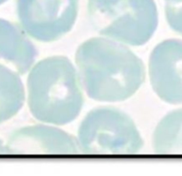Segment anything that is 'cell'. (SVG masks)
I'll use <instances>...</instances> for the list:
<instances>
[{
  "mask_svg": "<svg viewBox=\"0 0 182 176\" xmlns=\"http://www.w3.org/2000/svg\"><path fill=\"white\" fill-rule=\"evenodd\" d=\"M80 83L89 98L119 102L131 98L145 82V65L123 43L91 38L75 53Z\"/></svg>",
  "mask_w": 182,
  "mask_h": 176,
  "instance_id": "cell-1",
  "label": "cell"
},
{
  "mask_svg": "<svg viewBox=\"0 0 182 176\" xmlns=\"http://www.w3.org/2000/svg\"><path fill=\"white\" fill-rule=\"evenodd\" d=\"M82 86L77 70L64 56L44 58L30 69L27 101L37 120L57 126L77 118L84 105Z\"/></svg>",
  "mask_w": 182,
  "mask_h": 176,
  "instance_id": "cell-2",
  "label": "cell"
},
{
  "mask_svg": "<svg viewBox=\"0 0 182 176\" xmlns=\"http://www.w3.org/2000/svg\"><path fill=\"white\" fill-rule=\"evenodd\" d=\"M88 15L100 35L127 45H144L159 24L153 0H88Z\"/></svg>",
  "mask_w": 182,
  "mask_h": 176,
  "instance_id": "cell-3",
  "label": "cell"
},
{
  "mask_svg": "<svg viewBox=\"0 0 182 176\" xmlns=\"http://www.w3.org/2000/svg\"><path fill=\"white\" fill-rule=\"evenodd\" d=\"M77 135L79 150L89 155H129L144 146L133 119L112 106L91 110L80 123Z\"/></svg>",
  "mask_w": 182,
  "mask_h": 176,
  "instance_id": "cell-4",
  "label": "cell"
},
{
  "mask_svg": "<svg viewBox=\"0 0 182 176\" xmlns=\"http://www.w3.org/2000/svg\"><path fill=\"white\" fill-rule=\"evenodd\" d=\"M20 27L30 38L54 42L70 32L78 14V0H17Z\"/></svg>",
  "mask_w": 182,
  "mask_h": 176,
  "instance_id": "cell-5",
  "label": "cell"
},
{
  "mask_svg": "<svg viewBox=\"0 0 182 176\" xmlns=\"http://www.w3.org/2000/svg\"><path fill=\"white\" fill-rule=\"evenodd\" d=\"M149 78L161 100L182 104V40L168 39L153 48L149 58Z\"/></svg>",
  "mask_w": 182,
  "mask_h": 176,
  "instance_id": "cell-6",
  "label": "cell"
},
{
  "mask_svg": "<svg viewBox=\"0 0 182 176\" xmlns=\"http://www.w3.org/2000/svg\"><path fill=\"white\" fill-rule=\"evenodd\" d=\"M78 150L77 138L59 128L45 125L17 129L5 144V153L15 155H64Z\"/></svg>",
  "mask_w": 182,
  "mask_h": 176,
  "instance_id": "cell-7",
  "label": "cell"
},
{
  "mask_svg": "<svg viewBox=\"0 0 182 176\" xmlns=\"http://www.w3.org/2000/svg\"><path fill=\"white\" fill-rule=\"evenodd\" d=\"M37 48L20 25L0 18V59L11 63L19 74L33 67Z\"/></svg>",
  "mask_w": 182,
  "mask_h": 176,
  "instance_id": "cell-8",
  "label": "cell"
},
{
  "mask_svg": "<svg viewBox=\"0 0 182 176\" xmlns=\"http://www.w3.org/2000/svg\"><path fill=\"white\" fill-rule=\"evenodd\" d=\"M24 102L25 88L19 73L0 63V123L14 117Z\"/></svg>",
  "mask_w": 182,
  "mask_h": 176,
  "instance_id": "cell-9",
  "label": "cell"
},
{
  "mask_svg": "<svg viewBox=\"0 0 182 176\" xmlns=\"http://www.w3.org/2000/svg\"><path fill=\"white\" fill-rule=\"evenodd\" d=\"M157 153L182 155V108L167 113L157 123L152 136Z\"/></svg>",
  "mask_w": 182,
  "mask_h": 176,
  "instance_id": "cell-10",
  "label": "cell"
},
{
  "mask_svg": "<svg viewBox=\"0 0 182 176\" xmlns=\"http://www.w3.org/2000/svg\"><path fill=\"white\" fill-rule=\"evenodd\" d=\"M165 14L169 27L182 35V2H167L165 8Z\"/></svg>",
  "mask_w": 182,
  "mask_h": 176,
  "instance_id": "cell-11",
  "label": "cell"
},
{
  "mask_svg": "<svg viewBox=\"0 0 182 176\" xmlns=\"http://www.w3.org/2000/svg\"><path fill=\"white\" fill-rule=\"evenodd\" d=\"M5 153V145H3L2 141L0 140V153Z\"/></svg>",
  "mask_w": 182,
  "mask_h": 176,
  "instance_id": "cell-12",
  "label": "cell"
},
{
  "mask_svg": "<svg viewBox=\"0 0 182 176\" xmlns=\"http://www.w3.org/2000/svg\"><path fill=\"white\" fill-rule=\"evenodd\" d=\"M167 2H172V3H180L182 2V0H166Z\"/></svg>",
  "mask_w": 182,
  "mask_h": 176,
  "instance_id": "cell-13",
  "label": "cell"
},
{
  "mask_svg": "<svg viewBox=\"0 0 182 176\" xmlns=\"http://www.w3.org/2000/svg\"><path fill=\"white\" fill-rule=\"evenodd\" d=\"M5 1H7V0H0V5H2V3H4Z\"/></svg>",
  "mask_w": 182,
  "mask_h": 176,
  "instance_id": "cell-14",
  "label": "cell"
}]
</instances>
